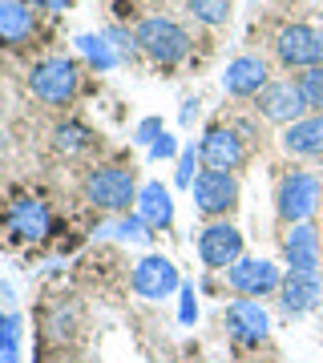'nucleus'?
<instances>
[{
	"label": "nucleus",
	"mask_w": 323,
	"mask_h": 363,
	"mask_svg": "<svg viewBox=\"0 0 323 363\" xmlns=\"http://www.w3.org/2000/svg\"><path fill=\"white\" fill-rule=\"evenodd\" d=\"M85 198L105 214H129V202H138V182L133 169L121 166H97L85 174Z\"/></svg>",
	"instance_id": "1"
},
{
	"label": "nucleus",
	"mask_w": 323,
	"mask_h": 363,
	"mask_svg": "<svg viewBox=\"0 0 323 363\" xmlns=\"http://www.w3.org/2000/svg\"><path fill=\"white\" fill-rule=\"evenodd\" d=\"M133 40L158 65H178L190 52V33L182 25H174V21H166V16H146L142 25L133 28Z\"/></svg>",
	"instance_id": "2"
},
{
	"label": "nucleus",
	"mask_w": 323,
	"mask_h": 363,
	"mask_svg": "<svg viewBox=\"0 0 323 363\" xmlns=\"http://www.w3.org/2000/svg\"><path fill=\"white\" fill-rule=\"evenodd\" d=\"M77 85H81L77 61H69V57H45L28 69V89L45 105H69L77 97Z\"/></svg>",
	"instance_id": "3"
},
{
	"label": "nucleus",
	"mask_w": 323,
	"mask_h": 363,
	"mask_svg": "<svg viewBox=\"0 0 323 363\" xmlns=\"http://www.w3.org/2000/svg\"><path fill=\"white\" fill-rule=\"evenodd\" d=\"M319 194H323V186H319V178H315V174H307V169H291V174H283V178H279V190H275V210H279V218H283L287 226H295V222H307L311 214H315Z\"/></svg>",
	"instance_id": "4"
},
{
	"label": "nucleus",
	"mask_w": 323,
	"mask_h": 363,
	"mask_svg": "<svg viewBox=\"0 0 323 363\" xmlns=\"http://www.w3.org/2000/svg\"><path fill=\"white\" fill-rule=\"evenodd\" d=\"M275 52L287 69H315L323 65V28L311 25H287L275 40Z\"/></svg>",
	"instance_id": "5"
},
{
	"label": "nucleus",
	"mask_w": 323,
	"mask_h": 363,
	"mask_svg": "<svg viewBox=\"0 0 323 363\" xmlns=\"http://www.w3.org/2000/svg\"><path fill=\"white\" fill-rule=\"evenodd\" d=\"M198 259L210 271H231L234 262L243 259V234L231 222H210L207 230L198 234Z\"/></svg>",
	"instance_id": "6"
},
{
	"label": "nucleus",
	"mask_w": 323,
	"mask_h": 363,
	"mask_svg": "<svg viewBox=\"0 0 323 363\" xmlns=\"http://www.w3.org/2000/svg\"><path fill=\"white\" fill-rule=\"evenodd\" d=\"M129 283H133V291L142 298L158 303V298H170L174 291H182V274L166 255H146V259L133 267V279H129Z\"/></svg>",
	"instance_id": "7"
},
{
	"label": "nucleus",
	"mask_w": 323,
	"mask_h": 363,
	"mask_svg": "<svg viewBox=\"0 0 323 363\" xmlns=\"http://www.w3.org/2000/svg\"><path fill=\"white\" fill-rule=\"evenodd\" d=\"M190 190H194V206L202 210V214H210V218L234 210V202H239V182H234V174H226V169H202V174L194 178Z\"/></svg>",
	"instance_id": "8"
},
{
	"label": "nucleus",
	"mask_w": 323,
	"mask_h": 363,
	"mask_svg": "<svg viewBox=\"0 0 323 363\" xmlns=\"http://www.w3.org/2000/svg\"><path fill=\"white\" fill-rule=\"evenodd\" d=\"M258 113L275 125H295L299 117H307V101L299 93V81H267V89L255 97Z\"/></svg>",
	"instance_id": "9"
},
{
	"label": "nucleus",
	"mask_w": 323,
	"mask_h": 363,
	"mask_svg": "<svg viewBox=\"0 0 323 363\" xmlns=\"http://www.w3.org/2000/svg\"><path fill=\"white\" fill-rule=\"evenodd\" d=\"M226 283H231L243 298H267L283 286V274H279V267L267 262V259H239L231 271H226Z\"/></svg>",
	"instance_id": "10"
},
{
	"label": "nucleus",
	"mask_w": 323,
	"mask_h": 363,
	"mask_svg": "<svg viewBox=\"0 0 323 363\" xmlns=\"http://www.w3.org/2000/svg\"><path fill=\"white\" fill-rule=\"evenodd\" d=\"M198 157H202V166L207 169H239L243 166V138L234 130H226V125H210L207 133H202V142H198Z\"/></svg>",
	"instance_id": "11"
},
{
	"label": "nucleus",
	"mask_w": 323,
	"mask_h": 363,
	"mask_svg": "<svg viewBox=\"0 0 323 363\" xmlns=\"http://www.w3.org/2000/svg\"><path fill=\"white\" fill-rule=\"evenodd\" d=\"M226 331H231L234 343H263L271 331V319H267L258 298H234L226 307Z\"/></svg>",
	"instance_id": "12"
},
{
	"label": "nucleus",
	"mask_w": 323,
	"mask_h": 363,
	"mask_svg": "<svg viewBox=\"0 0 323 363\" xmlns=\"http://www.w3.org/2000/svg\"><path fill=\"white\" fill-rule=\"evenodd\" d=\"M323 298V283L315 271H287L283 274V286H279V307L287 315H307L319 307Z\"/></svg>",
	"instance_id": "13"
},
{
	"label": "nucleus",
	"mask_w": 323,
	"mask_h": 363,
	"mask_svg": "<svg viewBox=\"0 0 323 363\" xmlns=\"http://www.w3.org/2000/svg\"><path fill=\"white\" fill-rule=\"evenodd\" d=\"M222 89L231 93V97H258V93L267 89V61L263 57H234L226 73H222Z\"/></svg>",
	"instance_id": "14"
},
{
	"label": "nucleus",
	"mask_w": 323,
	"mask_h": 363,
	"mask_svg": "<svg viewBox=\"0 0 323 363\" xmlns=\"http://www.w3.org/2000/svg\"><path fill=\"white\" fill-rule=\"evenodd\" d=\"M49 226H53V214L40 198H16L9 206V230L16 238H25V242H40L49 234Z\"/></svg>",
	"instance_id": "15"
},
{
	"label": "nucleus",
	"mask_w": 323,
	"mask_h": 363,
	"mask_svg": "<svg viewBox=\"0 0 323 363\" xmlns=\"http://www.w3.org/2000/svg\"><path fill=\"white\" fill-rule=\"evenodd\" d=\"M283 255L291 271H319V230L311 222H295L283 238Z\"/></svg>",
	"instance_id": "16"
},
{
	"label": "nucleus",
	"mask_w": 323,
	"mask_h": 363,
	"mask_svg": "<svg viewBox=\"0 0 323 363\" xmlns=\"http://www.w3.org/2000/svg\"><path fill=\"white\" fill-rule=\"evenodd\" d=\"M283 150L295 157H323V113L299 117L295 125H287Z\"/></svg>",
	"instance_id": "17"
},
{
	"label": "nucleus",
	"mask_w": 323,
	"mask_h": 363,
	"mask_svg": "<svg viewBox=\"0 0 323 363\" xmlns=\"http://www.w3.org/2000/svg\"><path fill=\"white\" fill-rule=\"evenodd\" d=\"M138 214L150 222V230H166L174 222V198H170V190L162 182H146L138 190Z\"/></svg>",
	"instance_id": "18"
},
{
	"label": "nucleus",
	"mask_w": 323,
	"mask_h": 363,
	"mask_svg": "<svg viewBox=\"0 0 323 363\" xmlns=\"http://www.w3.org/2000/svg\"><path fill=\"white\" fill-rule=\"evenodd\" d=\"M33 37V13L25 0H0V45H25Z\"/></svg>",
	"instance_id": "19"
},
{
	"label": "nucleus",
	"mask_w": 323,
	"mask_h": 363,
	"mask_svg": "<svg viewBox=\"0 0 323 363\" xmlns=\"http://www.w3.org/2000/svg\"><path fill=\"white\" fill-rule=\"evenodd\" d=\"M73 45H77L81 57H85L93 69H102V73H105V69H117V65H121V52H117L109 40H105V33H81Z\"/></svg>",
	"instance_id": "20"
},
{
	"label": "nucleus",
	"mask_w": 323,
	"mask_h": 363,
	"mask_svg": "<svg viewBox=\"0 0 323 363\" xmlns=\"http://www.w3.org/2000/svg\"><path fill=\"white\" fill-rule=\"evenodd\" d=\"M102 234H114L121 242H138V247H146V242L154 238V230H150V222H146L142 214H117V222L102 226Z\"/></svg>",
	"instance_id": "21"
},
{
	"label": "nucleus",
	"mask_w": 323,
	"mask_h": 363,
	"mask_svg": "<svg viewBox=\"0 0 323 363\" xmlns=\"http://www.w3.org/2000/svg\"><path fill=\"white\" fill-rule=\"evenodd\" d=\"M21 359V319L16 315H0V363Z\"/></svg>",
	"instance_id": "22"
},
{
	"label": "nucleus",
	"mask_w": 323,
	"mask_h": 363,
	"mask_svg": "<svg viewBox=\"0 0 323 363\" xmlns=\"http://www.w3.org/2000/svg\"><path fill=\"white\" fill-rule=\"evenodd\" d=\"M53 145H57L61 154H77V150L89 145V130L77 125V121H61V125L53 130Z\"/></svg>",
	"instance_id": "23"
},
{
	"label": "nucleus",
	"mask_w": 323,
	"mask_h": 363,
	"mask_svg": "<svg viewBox=\"0 0 323 363\" xmlns=\"http://www.w3.org/2000/svg\"><path fill=\"white\" fill-rule=\"evenodd\" d=\"M299 93H303V101H307L311 113H323V65L299 73Z\"/></svg>",
	"instance_id": "24"
},
{
	"label": "nucleus",
	"mask_w": 323,
	"mask_h": 363,
	"mask_svg": "<svg viewBox=\"0 0 323 363\" xmlns=\"http://www.w3.org/2000/svg\"><path fill=\"white\" fill-rule=\"evenodd\" d=\"M186 9L202 25H226V16H231V4L226 0H186Z\"/></svg>",
	"instance_id": "25"
},
{
	"label": "nucleus",
	"mask_w": 323,
	"mask_h": 363,
	"mask_svg": "<svg viewBox=\"0 0 323 363\" xmlns=\"http://www.w3.org/2000/svg\"><path fill=\"white\" fill-rule=\"evenodd\" d=\"M162 133H166V125H162V117H142V121H138V130H133V142L150 150V145H154L158 138H162Z\"/></svg>",
	"instance_id": "26"
},
{
	"label": "nucleus",
	"mask_w": 323,
	"mask_h": 363,
	"mask_svg": "<svg viewBox=\"0 0 323 363\" xmlns=\"http://www.w3.org/2000/svg\"><path fill=\"white\" fill-rule=\"evenodd\" d=\"M198 162H202V157H198V150H194V145H186V150L178 154V174H174V182H178V186H194V166H198Z\"/></svg>",
	"instance_id": "27"
},
{
	"label": "nucleus",
	"mask_w": 323,
	"mask_h": 363,
	"mask_svg": "<svg viewBox=\"0 0 323 363\" xmlns=\"http://www.w3.org/2000/svg\"><path fill=\"white\" fill-rule=\"evenodd\" d=\"M198 319V295H194V283H182V303H178V323L190 327Z\"/></svg>",
	"instance_id": "28"
},
{
	"label": "nucleus",
	"mask_w": 323,
	"mask_h": 363,
	"mask_svg": "<svg viewBox=\"0 0 323 363\" xmlns=\"http://www.w3.org/2000/svg\"><path fill=\"white\" fill-rule=\"evenodd\" d=\"M105 40H109L117 52H121V61H126V57H133V49H138V40L129 37L126 28H105Z\"/></svg>",
	"instance_id": "29"
},
{
	"label": "nucleus",
	"mask_w": 323,
	"mask_h": 363,
	"mask_svg": "<svg viewBox=\"0 0 323 363\" xmlns=\"http://www.w3.org/2000/svg\"><path fill=\"white\" fill-rule=\"evenodd\" d=\"M174 154H178V138H174V133H162V138L150 145V157H154V162H166V157H174Z\"/></svg>",
	"instance_id": "30"
},
{
	"label": "nucleus",
	"mask_w": 323,
	"mask_h": 363,
	"mask_svg": "<svg viewBox=\"0 0 323 363\" xmlns=\"http://www.w3.org/2000/svg\"><path fill=\"white\" fill-rule=\"evenodd\" d=\"M25 4H28V9L37 4V9H49V13H65V9H69L73 0H25Z\"/></svg>",
	"instance_id": "31"
},
{
	"label": "nucleus",
	"mask_w": 323,
	"mask_h": 363,
	"mask_svg": "<svg viewBox=\"0 0 323 363\" xmlns=\"http://www.w3.org/2000/svg\"><path fill=\"white\" fill-rule=\"evenodd\" d=\"M194 113H198V105L186 101V109H182V121H194Z\"/></svg>",
	"instance_id": "32"
}]
</instances>
